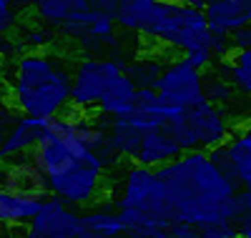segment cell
Instances as JSON below:
<instances>
[{"instance_id": "6da1fadb", "label": "cell", "mask_w": 251, "mask_h": 238, "mask_svg": "<svg viewBox=\"0 0 251 238\" xmlns=\"http://www.w3.org/2000/svg\"><path fill=\"white\" fill-rule=\"evenodd\" d=\"M158 178L163 181L174 221H234L241 188L208 158V153H183L169 166L158 168Z\"/></svg>"}, {"instance_id": "7a4b0ae2", "label": "cell", "mask_w": 251, "mask_h": 238, "mask_svg": "<svg viewBox=\"0 0 251 238\" xmlns=\"http://www.w3.org/2000/svg\"><path fill=\"white\" fill-rule=\"evenodd\" d=\"M71 80L73 68L66 58L43 50L20 53L8 73L10 103L20 116L38 120L55 118L71 105Z\"/></svg>"}, {"instance_id": "3957f363", "label": "cell", "mask_w": 251, "mask_h": 238, "mask_svg": "<svg viewBox=\"0 0 251 238\" xmlns=\"http://www.w3.org/2000/svg\"><path fill=\"white\" fill-rule=\"evenodd\" d=\"M106 196L126 223V238H169L174 215L158 170L131 163L121 178H108Z\"/></svg>"}, {"instance_id": "277c9868", "label": "cell", "mask_w": 251, "mask_h": 238, "mask_svg": "<svg viewBox=\"0 0 251 238\" xmlns=\"http://www.w3.org/2000/svg\"><path fill=\"white\" fill-rule=\"evenodd\" d=\"M166 133L181 145L183 153H211L214 148H221L234 136L231 118L221 105L211 100H199L196 105L183 108V113L163 125Z\"/></svg>"}, {"instance_id": "5b68a950", "label": "cell", "mask_w": 251, "mask_h": 238, "mask_svg": "<svg viewBox=\"0 0 251 238\" xmlns=\"http://www.w3.org/2000/svg\"><path fill=\"white\" fill-rule=\"evenodd\" d=\"M40 23L55 28L63 38L78 40L103 15H113L118 0H28Z\"/></svg>"}, {"instance_id": "8992f818", "label": "cell", "mask_w": 251, "mask_h": 238, "mask_svg": "<svg viewBox=\"0 0 251 238\" xmlns=\"http://www.w3.org/2000/svg\"><path fill=\"white\" fill-rule=\"evenodd\" d=\"M106 173L108 170L100 163V158L93 150H86L63 173L48 178L50 196L71 208L91 206L100 198V193H106V183H108Z\"/></svg>"}, {"instance_id": "52a82bcc", "label": "cell", "mask_w": 251, "mask_h": 238, "mask_svg": "<svg viewBox=\"0 0 251 238\" xmlns=\"http://www.w3.org/2000/svg\"><path fill=\"white\" fill-rule=\"evenodd\" d=\"M126 73L123 58H83L73 66L71 80V108L80 113H96L103 93L113 78Z\"/></svg>"}, {"instance_id": "ba28073f", "label": "cell", "mask_w": 251, "mask_h": 238, "mask_svg": "<svg viewBox=\"0 0 251 238\" xmlns=\"http://www.w3.org/2000/svg\"><path fill=\"white\" fill-rule=\"evenodd\" d=\"M156 91L176 108H188L203 100V71L194 68L183 55L169 60L166 71L161 73V80L156 83Z\"/></svg>"}, {"instance_id": "9c48e42d", "label": "cell", "mask_w": 251, "mask_h": 238, "mask_svg": "<svg viewBox=\"0 0 251 238\" xmlns=\"http://www.w3.org/2000/svg\"><path fill=\"white\" fill-rule=\"evenodd\" d=\"M211 158L241 190H251V125H244L221 148H214Z\"/></svg>"}, {"instance_id": "30bf717a", "label": "cell", "mask_w": 251, "mask_h": 238, "mask_svg": "<svg viewBox=\"0 0 251 238\" xmlns=\"http://www.w3.org/2000/svg\"><path fill=\"white\" fill-rule=\"evenodd\" d=\"M0 188H5L8 193H13L18 198H40L43 201L50 196L48 176L33 163L30 156H20V158L3 163Z\"/></svg>"}, {"instance_id": "8fae6325", "label": "cell", "mask_w": 251, "mask_h": 238, "mask_svg": "<svg viewBox=\"0 0 251 238\" xmlns=\"http://www.w3.org/2000/svg\"><path fill=\"white\" fill-rule=\"evenodd\" d=\"M28 228L43 238H80L83 221L75 208L48 196L35 213V218L28 223Z\"/></svg>"}, {"instance_id": "7c38bea8", "label": "cell", "mask_w": 251, "mask_h": 238, "mask_svg": "<svg viewBox=\"0 0 251 238\" xmlns=\"http://www.w3.org/2000/svg\"><path fill=\"white\" fill-rule=\"evenodd\" d=\"M88 148H83L75 138H53V136H46L35 148H33V163L46 173L48 178L58 176V173L66 170L78 156H83Z\"/></svg>"}, {"instance_id": "4fadbf2b", "label": "cell", "mask_w": 251, "mask_h": 238, "mask_svg": "<svg viewBox=\"0 0 251 238\" xmlns=\"http://www.w3.org/2000/svg\"><path fill=\"white\" fill-rule=\"evenodd\" d=\"M203 13L211 35L231 38L251 23V0H208Z\"/></svg>"}, {"instance_id": "5bb4252c", "label": "cell", "mask_w": 251, "mask_h": 238, "mask_svg": "<svg viewBox=\"0 0 251 238\" xmlns=\"http://www.w3.org/2000/svg\"><path fill=\"white\" fill-rule=\"evenodd\" d=\"M46 138V120L28 118V116H18L8 136L0 143V163L20 158V156H30L33 148Z\"/></svg>"}, {"instance_id": "9a60e30c", "label": "cell", "mask_w": 251, "mask_h": 238, "mask_svg": "<svg viewBox=\"0 0 251 238\" xmlns=\"http://www.w3.org/2000/svg\"><path fill=\"white\" fill-rule=\"evenodd\" d=\"M163 3L166 0H118L116 25L121 30L149 38L151 28L156 25V20L163 10Z\"/></svg>"}, {"instance_id": "2e32d148", "label": "cell", "mask_w": 251, "mask_h": 238, "mask_svg": "<svg viewBox=\"0 0 251 238\" xmlns=\"http://www.w3.org/2000/svg\"><path fill=\"white\" fill-rule=\"evenodd\" d=\"M181 156H183V150L171 138V133H166L163 128H158V131H151V133L143 136V141L138 145V153L133 156V163L158 170V168L169 166L171 161H176Z\"/></svg>"}, {"instance_id": "e0dca14e", "label": "cell", "mask_w": 251, "mask_h": 238, "mask_svg": "<svg viewBox=\"0 0 251 238\" xmlns=\"http://www.w3.org/2000/svg\"><path fill=\"white\" fill-rule=\"evenodd\" d=\"M83 231L80 238H111V236H126V223L121 213L111 201H103L100 206H93L80 215Z\"/></svg>"}, {"instance_id": "ac0fdd59", "label": "cell", "mask_w": 251, "mask_h": 238, "mask_svg": "<svg viewBox=\"0 0 251 238\" xmlns=\"http://www.w3.org/2000/svg\"><path fill=\"white\" fill-rule=\"evenodd\" d=\"M136 95H138V85L126 73H121L118 78H113V83L108 85V91L103 93L98 113L108 116V118H121V116L131 113L136 108Z\"/></svg>"}, {"instance_id": "d6986e66", "label": "cell", "mask_w": 251, "mask_h": 238, "mask_svg": "<svg viewBox=\"0 0 251 238\" xmlns=\"http://www.w3.org/2000/svg\"><path fill=\"white\" fill-rule=\"evenodd\" d=\"M169 60H166L163 50H151L141 53L131 63H126V75H128L138 88H156V83L161 80V73L166 71Z\"/></svg>"}, {"instance_id": "ffe728a7", "label": "cell", "mask_w": 251, "mask_h": 238, "mask_svg": "<svg viewBox=\"0 0 251 238\" xmlns=\"http://www.w3.org/2000/svg\"><path fill=\"white\" fill-rule=\"evenodd\" d=\"M46 201V198H43ZM40 198H18L13 193H8L5 188H0V223L18 228L25 226L35 218V213L43 206Z\"/></svg>"}, {"instance_id": "44dd1931", "label": "cell", "mask_w": 251, "mask_h": 238, "mask_svg": "<svg viewBox=\"0 0 251 238\" xmlns=\"http://www.w3.org/2000/svg\"><path fill=\"white\" fill-rule=\"evenodd\" d=\"M228 83L236 91L251 98V50L234 53L231 58V73H228Z\"/></svg>"}, {"instance_id": "7402d4cb", "label": "cell", "mask_w": 251, "mask_h": 238, "mask_svg": "<svg viewBox=\"0 0 251 238\" xmlns=\"http://www.w3.org/2000/svg\"><path fill=\"white\" fill-rule=\"evenodd\" d=\"M55 40V33L50 30V25L46 23H38V25H25L18 35V43L28 50H43L48 48L50 43Z\"/></svg>"}, {"instance_id": "603a6c76", "label": "cell", "mask_w": 251, "mask_h": 238, "mask_svg": "<svg viewBox=\"0 0 251 238\" xmlns=\"http://www.w3.org/2000/svg\"><path fill=\"white\" fill-rule=\"evenodd\" d=\"M234 93H236L234 85L228 80H224V78H219L216 73L203 78V98L206 100H211L216 105H224L228 100H234Z\"/></svg>"}, {"instance_id": "cb8c5ba5", "label": "cell", "mask_w": 251, "mask_h": 238, "mask_svg": "<svg viewBox=\"0 0 251 238\" xmlns=\"http://www.w3.org/2000/svg\"><path fill=\"white\" fill-rule=\"evenodd\" d=\"M234 226L239 231V238H251V190H239Z\"/></svg>"}, {"instance_id": "d4e9b609", "label": "cell", "mask_w": 251, "mask_h": 238, "mask_svg": "<svg viewBox=\"0 0 251 238\" xmlns=\"http://www.w3.org/2000/svg\"><path fill=\"white\" fill-rule=\"evenodd\" d=\"M18 120V111L13 108V103L0 100V141L8 136V131L13 128V123Z\"/></svg>"}, {"instance_id": "484cf974", "label": "cell", "mask_w": 251, "mask_h": 238, "mask_svg": "<svg viewBox=\"0 0 251 238\" xmlns=\"http://www.w3.org/2000/svg\"><path fill=\"white\" fill-rule=\"evenodd\" d=\"M18 23V10L8 8V5H0V38H5Z\"/></svg>"}, {"instance_id": "4316f807", "label": "cell", "mask_w": 251, "mask_h": 238, "mask_svg": "<svg viewBox=\"0 0 251 238\" xmlns=\"http://www.w3.org/2000/svg\"><path fill=\"white\" fill-rule=\"evenodd\" d=\"M231 48L234 53H241V50H251V23L241 30H236L231 35Z\"/></svg>"}, {"instance_id": "83f0119b", "label": "cell", "mask_w": 251, "mask_h": 238, "mask_svg": "<svg viewBox=\"0 0 251 238\" xmlns=\"http://www.w3.org/2000/svg\"><path fill=\"white\" fill-rule=\"evenodd\" d=\"M20 50H23V46H20L18 40H13V38H0V58H15Z\"/></svg>"}, {"instance_id": "f1b7e54d", "label": "cell", "mask_w": 251, "mask_h": 238, "mask_svg": "<svg viewBox=\"0 0 251 238\" xmlns=\"http://www.w3.org/2000/svg\"><path fill=\"white\" fill-rule=\"evenodd\" d=\"M174 3H181V5H191V8H206V3L208 0H174Z\"/></svg>"}, {"instance_id": "f546056e", "label": "cell", "mask_w": 251, "mask_h": 238, "mask_svg": "<svg viewBox=\"0 0 251 238\" xmlns=\"http://www.w3.org/2000/svg\"><path fill=\"white\" fill-rule=\"evenodd\" d=\"M23 238H43V236H38L35 231H30V228H28V231L23 233Z\"/></svg>"}, {"instance_id": "4dcf8cb0", "label": "cell", "mask_w": 251, "mask_h": 238, "mask_svg": "<svg viewBox=\"0 0 251 238\" xmlns=\"http://www.w3.org/2000/svg\"><path fill=\"white\" fill-rule=\"evenodd\" d=\"M111 238H126V236H111Z\"/></svg>"}, {"instance_id": "1f68e13d", "label": "cell", "mask_w": 251, "mask_h": 238, "mask_svg": "<svg viewBox=\"0 0 251 238\" xmlns=\"http://www.w3.org/2000/svg\"><path fill=\"white\" fill-rule=\"evenodd\" d=\"M0 143H3V141H0Z\"/></svg>"}]
</instances>
